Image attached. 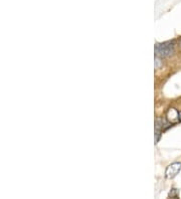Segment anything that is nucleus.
I'll use <instances>...</instances> for the list:
<instances>
[{"label": "nucleus", "mask_w": 181, "mask_h": 199, "mask_svg": "<svg viewBox=\"0 0 181 199\" xmlns=\"http://www.w3.org/2000/svg\"><path fill=\"white\" fill-rule=\"evenodd\" d=\"M156 56L159 57H169L174 53V42L166 41L163 43H157L155 45Z\"/></svg>", "instance_id": "nucleus-1"}, {"label": "nucleus", "mask_w": 181, "mask_h": 199, "mask_svg": "<svg viewBox=\"0 0 181 199\" xmlns=\"http://www.w3.org/2000/svg\"><path fill=\"white\" fill-rule=\"evenodd\" d=\"M166 120L171 124L177 123V122L181 121V113L174 108L169 109L166 113Z\"/></svg>", "instance_id": "nucleus-3"}, {"label": "nucleus", "mask_w": 181, "mask_h": 199, "mask_svg": "<svg viewBox=\"0 0 181 199\" xmlns=\"http://www.w3.org/2000/svg\"><path fill=\"white\" fill-rule=\"evenodd\" d=\"M179 44H180V46H181V40H180V42H179Z\"/></svg>", "instance_id": "nucleus-6"}, {"label": "nucleus", "mask_w": 181, "mask_h": 199, "mask_svg": "<svg viewBox=\"0 0 181 199\" xmlns=\"http://www.w3.org/2000/svg\"><path fill=\"white\" fill-rule=\"evenodd\" d=\"M160 136H161V131L155 130V144L158 143V141L160 139Z\"/></svg>", "instance_id": "nucleus-5"}, {"label": "nucleus", "mask_w": 181, "mask_h": 199, "mask_svg": "<svg viewBox=\"0 0 181 199\" xmlns=\"http://www.w3.org/2000/svg\"><path fill=\"white\" fill-rule=\"evenodd\" d=\"M162 67V62L161 58L159 56H156L155 57V69H160Z\"/></svg>", "instance_id": "nucleus-4"}, {"label": "nucleus", "mask_w": 181, "mask_h": 199, "mask_svg": "<svg viewBox=\"0 0 181 199\" xmlns=\"http://www.w3.org/2000/svg\"><path fill=\"white\" fill-rule=\"evenodd\" d=\"M181 171V163L180 162H174L169 165L165 170V177L168 179L176 177Z\"/></svg>", "instance_id": "nucleus-2"}]
</instances>
